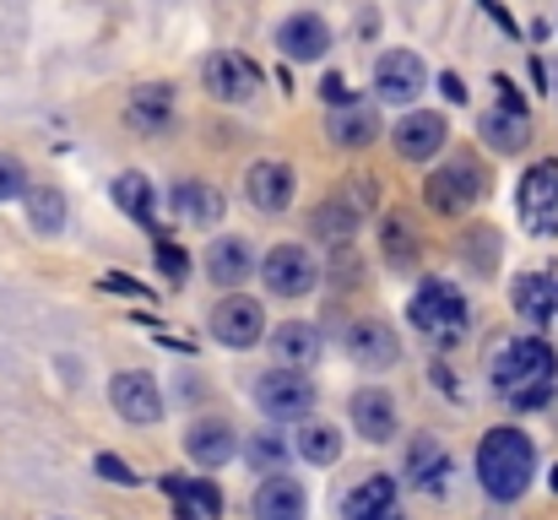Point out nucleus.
<instances>
[{
	"label": "nucleus",
	"mask_w": 558,
	"mask_h": 520,
	"mask_svg": "<svg viewBox=\"0 0 558 520\" xmlns=\"http://www.w3.org/2000/svg\"><path fill=\"white\" fill-rule=\"evenodd\" d=\"M260 331H266V321H260V304L255 299H222L217 310H211V337L222 347H255L260 342Z\"/></svg>",
	"instance_id": "obj_12"
},
{
	"label": "nucleus",
	"mask_w": 558,
	"mask_h": 520,
	"mask_svg": "<svg viewBox=\"0 0 558 520\" xmlns=\"http://www.w3.org/2000/svg\"><path fill=\"white\" fill-rule=\"evenodd\" d=\"M423 82H428V65L412 49H390L374 65V98H385V104H412L423 93Z\"/></svg>",
	"instance_id": "obj_8"
},
{
	"label": "nucleus",
	"mask_w": 558,
	"mask_h": 520,
	"mask_svg": "<svg viewBox=\"0 0 558 520\" xmlns=\"http://www.w3.org/2000/svg\"><path fill=\"white\" fill-rule=\"evenodd\" d=\"M255 401H260L266 418L293 423V418H304V412L315 407V385H310V374H299V368H271V374L255 379Z\"/></svg>",
	"instance_id": "obj_6"
},
{
	"label": "nucleus",
	"mask_w": 558,
	"mask_h": 520,
	"mask_svg": "<svg viewBox=\"0 0 558 520\" xmlns=\"http://www.w3.org/2000/svg\"><path fill=\"white\" fill-rule=\"evenodd\" d=\"M244 190H250V201L260 211H288V201H293V169L288 164H255V169L244 173Z\"/></svg>",
	"instance_id": "obj_17"
},
{
	"label": "nucleus",
	"mask_w": 558,
	"mask_h": 520,
	"mask_svg": "<svg viewBox=\"0 0 558 520\" xmlns=\"http://www.w3.org/2000/svg\"><path fill=\"white\" fill-rule=\"evenodd\" d=\"M98 477H109V483H120V488L142 483V477H136V472H131V467H125L120 456H98Z\"/></svg>",
	"instance_id": "obj_35"
},
{
	"label": "nucleus",
	"mask_w": 558,
	"mask_h": 520,
	"mask_svg": "<svg viewBox=\"0 0 558 520\" xmlns=\"http://www.w3.org/2000/svg\"><path fill=\"white\" fill-rule=\"evenodd\" d=\"M260 277L277 299H304L315 288V261L304 244H277L266 261H260Z\"/></svg>",
	"instance_id": "obj_9"
},
{
	"label": "nucleus",
	"mask_w": 558,
	"mask_h": 520,
	"mask_svg": "<svg viewBox=\"0 0 558 520\" xmlns=\"http://www.w3.org/2000/svg\"><path fill=\"white\" fill-rule=\"evenodd\" d=\"M537 76H543V82H558V65H543V60H537ZM558 93V87H554Z\"/></svg>",
	"instance_id": "obj_41"
},
{
	"label": "nucleus",
	"mask_w": 558,
	"mask_h": 520,
	"mask_svg": "<svg viewBox=\"0 0 558 520\" xmlns=\"http://www.w3.org/2000/svg\"><path fill=\"white\" fill-rule=\"evenodd\" d=\"M169 120H174V87H163V82L136 87V98H131V125L147 131V136H158V131H169Z\"/></svg>",
	"instance_id": "obj_21"
},
{
	"label": "nucleus",
	"mask_w": 558,
	"mask_h": 520,
	"mask_svg": "<svg viewBox=\"0 0 558 520\" xmlns=\"http://www.w3.org/2000/svg\"><path fill=\"white\" fill-rule=\"evenodd\" d=\"M554 494H558V467H554Z\"/></svg>",
	"instance_id": "obj_42"
},
{
	"label": "nucleus",
	"mask_w": 558,
	"mask_h": 520,
	"mask_svg": "<svg viewBox=\"0 0 558 520\" xmlns=\"http://www.w3.org/2000/svg\"><path fill=\"white\" fill-rule=\"evenodd\" d=\"M304 510H310L304 488L293 477H282V472H271L260 483V494H255V516L260 520H304Z\"/></svg>",
	"instance_id": "obj_18"
},
{
	"label": "nucleus",
	"mask_w": 558,
	"mask_h": 520,
	"mask_svg": "<svg viewBox=\"0 0 558 520\" xmlns=\"http://www.w3.org/2000/svg\"><path fill=\"white\" fill-rule=\"evenodd\" d=\"M163 494L180 505V520H217L222 494L206 477H163Z\"/></svg>",
	"instance_id": "obj_19"
},
{
	"label": "nucleus",
	"mask_w": 558,
	"mask_h": 520,
	"mask_svg": "<svg viewBox=\"0 0 558 520\" xmlns=\"http://www.w3.org/2000/svg\"><path fill=\"white\" fill-rule=\"evenodd\" d=\"M477 201H483V164H477V158L456 153L450 164H439V169L428 173V206H434V211L466 217Z\"/></svg>",
	"instance_id": "obj_4"
},
{
	"label": "nucleus",
	"mask_w": 558,
	"mask_h": 520,
	"mask_svg": "<svg viewBox=\"0 0 558 520\" xmlns=\"http://www.w3.org/2000/svg\"><path fill=\"white\" fill-rule=\"evenodd\" d=\"M353 428H359L369 445L396 439V401H390V390H359V396H353Z\"/></svg>",
	"instance_id": "obj_16"
},
{
	"label": "nucleus",
	"mask_w": 558,
	"mask_h": 520,
	"mask_svg": "<svg viewBox=\"0 0 558 520\" xmlns=\"http://www.w3.org/2000/svg\"><path fill=\"white\" fill-rule=\"evenodd\" d=\"M104 288H114V293H142L131 277H104Z\"/></svg>",
	"instance_id": "obj_40"
},
{
	"label": "nucleus",
	"mask_w": 558,
	"mask_h": 520,
	"mask_svg": "<svg viewBox=\"0 0 558 520\" xmlns=\"http://www.w3.org/2000/svg\"><path fill=\"white\" fill-rule=\"evenodd\" d=\"M158 255H163V271H169V277H174V282H185V255H180V250H174V244H163V250H158Z\"/></svg>",
	"instance_id": "obj_37"
},
{
	"label": "nucleus",
	"mask_w": 558,
	"mask_h": 520,
	"mask_svg": "<svg viewBox=\"0 0 558 520\" xmlns=\"http://www.w3.org/2000/svg\"><path fill=\"white\" fill-rule=\"evenodd\" d=\"M379 250H385L390 266H412L417 250H423V239H417V217H412V211H390V217L379 222Z\"/></svg>",
	"instance_id": "obj_23"
},
{
	"label": "nucleus",
	"mask_w": 558,
	"mask_h": 520,
	"mask_svg": "<svg viewBox=\"0 0 558 520\" xmlns=\"http://www.w3.org/2000/svg\"><path fill=\"white\" fill-rule=\"evenodd\" d=\"M114 206H125V217H136L142 228L158 222L153 217V184H147V173H120L114 179Z\"/></svg>",
	"instance_id": "obj_31"
},
{
	"label": "nucleus",
	"mask_w": 558,
	"mask_h": 520,
	"mask_svg": "<svg viewBox=\"0 0 558 520\" xmlns=\"http://www.w3.org/2000/svg\"><path fill=\"white\" fill-rule=\"evenodd\" d=\"M521 217L532 233H558V164H532L521 179Z\"/></svg>",
	"instance_id": "obj_7"
},
{
	"label": "nucleus",
	"mask_w": 558,
	"mask_h": 520,
	"mask_svg": "<svg viewBox=\"0 0 558 520\" xmlns=\"http://www.w3.org/2000/svg\"><path fill=\"white\" fill-rule=\"evenodd\" d=\"M320 98H326V104H348V82H342V76H326V82H320Z\"/></svg>",
	"instance_id": "obj_38"
},
{
	"label": "nucleus",
	"mask_w": 558,
	"mask_h": 520,
	"mask_svg": "<svg viewBox=\"0 0 558 520\" xmlns=\"http://www.w3.org/2000/svg\"><path fill=\"white\" fill-rule=\"evenodd\" d=\"M250 266H255V261H250V244H244V239H217V244L206 250V277L222 282V288L244 282Z\"/></svg>",
	"instance_id": "obj_28"
},
{
	"label": "nucleus",
	"mask_w": 558,
	"mask_h": 520,
	"mask_svg": "<svg viewBox=\"0 0 558 520\" xmlns=\"http://www.w3.org/2000/svg\"><path fill=\"white\" fill-rule=\"evenodd\" d=\"M277 44H282L288 60H320V55L331 49V27H326L320 16H288V22L277 27Z\"/></svg>",
	"instance_id": "obj_15"
},
{
	"label": "nucleus",
	"mask_w": 558,
	"mask_h": 520,
	"mask_svg": "<svg viewBox=\"0 0 558 520\" xmlns=\"http://www.w3.org/2000/svg\"><path fill=\"white\" fill-rule=\"evenodd\" d=\"M407 315H412V326H417L428 342H439V347H450L466 331V299H461L450 282H423V288L412 293Z\"/></svg>",
	"instance_id": "obj_3"
},
{
	"label": "nucleus",
	"mask_w": 558,
	"mask_h": 520,
	"mask_svg": "<svg viewBox=\"0 0 558 520\" xmlns=\"http://www.w3.org/2000/svg\"><path fill=\"white\" fill-rule=\"evenodd\" d=\"M348 342H353V358H359V363H369V368H390V363L401 358L396 331H390L385 321H359Z\"/></svg>",
	"instance_id": "obj_24"
},
{
	"label": "nucleus",
	"mask_w": 558,
	"mask_h": 520,
	"mask_svg": "<svg viewBox=\"0 0 558 520\" xmlns=\"http://www.w3.org/2000/svg\"><path fill=\"white\" fill-rule=\"evenodd\" d=\"M244 461L260 467V472H277L288 461V439L282 434H255V439H244Z\"/></svg>",
	"instance_id": "obj_34"
},
{
	"label": "nucleus",
	"mask_w": 558,
	"mask_h": 520,
	"mask_svg": "<svg viewBox=\"0 0 558 520\" xmlns=\"http://www.w3.org/2000/svg\"><path fill=\"white\" fill-rule=\"evenodd\" d=\"M374 206V184H342V190H331L320 206H315V217H310V228L320 233V239H331V244H342V239H353L359 228H364V217H369Z\"/></svg>",
	"instance_id": "obj_5"
},
{
	"label": "nucleus",
	"mask_w": 558,
	"mask_h": 520,
	"mask_svg": "<svg viewBox=\"0 0 558 520\" xmlns=\"http://www.w3.org/2000/svg\"><path fill=\"white\" fill-rule=\"evenodd\" d=\"M299 456L315 461V467H337V456H342V434H337L331 423H304V428H299Z\"/></svg>",
	"instance_id": "obj_33"
},
{
	"label": "nucleus",
	"mask_w": 558,
	"mask_h": 520,
	"mask_svg": "<svg viewBox=\"0 0 558 520\" xmlns=\"http://www.w3.org/2000/svg\"><path fill=\"white\" fill-rule=\"evenodd\" d=\"M174 211L185 217L190 228H211V222H222V190L217 184H201V179H185L174 190Z\"/></svg>",
	"instance_id": "obj_22"
},
{
	"label": "nucleus",
	"mask_w": 558,
	"mask_h": 520,
	"mask_svg": "<svg viewBox=\"0 0 558 520\" xmlns=\"http://www.w3.org/2000/svg\"><path fill=\"white\" fill-rule=\"evenodd\" d=\"M348 520H401L396 516V483L390 477H369L348 494Z\"/></svg>",
	"instance_id": "obj_26"
},
{
	"label": "nucleus",
	"mask_w": 558,
	"mask_h": 520,
	"mask_svg": "<svg viewBox=\"0 0 558 520\" xmlns=\"http://www.w3.org/2000/svg\"><path fill=\"white\" fill-rule=\"evenodd\" d=\"M477 477H483V488H488V499H521L526 488H532V477H537V450H532V439L521 434V428H494V434H483V445H477Z\"/></svg>",
	"instance_id": "obj_2"
},
{
	"label": "nucleus",
	"mask_w": 558,
	"mask_h": 520,
	"mask_svg": "<svg viewBox=\"0 0 558 520\" xmlns=\"http://www.w3.org/2000/svg\"><path fill=\"white\" fill-rule=\"evenodd\" d=\"M27 190V173L16 169V164H0V201H11V195H22Z\"/></svg>",
	"instance_id": "obj_36"
},
{
	"label": "nucleus",
	"mask_w": 558,
	"mask_h": 520,
	"mask_svg": "<svg viewBox=\"0 0 558 520\" xmlns=\"http://www.w3.org/2000/svg\"><path fill=\"white\" fill-rule=\"evenodd\" d=\"M271 347H277V358H282L288 368H310V363L320 358V331L304 326V321H288V326L271 331Z\"/></svg>",
	"instance_id": "obj_27"
},
{
	"label": "nucleus",
	"mask_w": 558,
	"mask_h": 520,
	"mask_svg": "<svg viewBox=\"0 0 558 520\" xmlns=\"http://www.w3.org/2000/svg\"><path fill=\"white\" fill-rule=\"evenodd\" d=\"M407 477H412V488H423V494H439V488H445V477H450V461H445V450H439L434 439H417V445L407 450Z\"/></svg>",
	"instance_id": "obj_29"
},
{
	"label": "nucleus",
	"mask_w": 558,
	"mask_h": 520,
	"mask_svg": "<svg viewBox=\"0 0 558 520\" xmlns=\"http://www.w3.org/2000/svg\"><path fill=\"white\" fill-rule=\"evenodd\" d=\"M515 315L526 326H548L558 315V271H526L515 277Z\"/></svg>",
	"instance_id": "obj_13"
},
{
	"label": "nucleus",
	"mask_w": 558,
	"mask_h": 520,
	"mask_svg": "<svg viewBox=\"0 0 558 520\" xmlns=\"http://www.w3.org/2000/svg\"><path fill=\"white\" fill-rule=\"evenodd\" d=\"M439 87H445V98H450V104H466V87H461V76H439Z\"/></svg>",
	"instance_id": "obj_39"
},
{
	"label": "nucleus",
	"mask_w": 558,
	"mask_h": 520,
	"mask_svg": "<svg viewBox=\"0 0 558 520\" xmlns=\"http://www.w3.org/2000/svg\"><path fill=\"white\" fill-rule=\"evenodd\" d=\"M22 195H27V222H33L38 233H60V222H65V195L49 190V184H33V190H22Z\"/></svg>",
	"instance_id": "obj_32"
},
{
	"label": "nucleus",
	"mask_w": 558,
	"mask_h": 520,
	"mask_svg": "<svg viewBox=\"0 0 558 520\" xmlns=\"http://www.w3.org/2000/svg\"><path fill=\"white\" fill-rule=\"evenodd\" d=\"M326 136H331L337 147H369L374 136H379V114H374V104H342V109L326 120Z\"/></svg>",
	"instance_id": "obj_20"
},
{
	"label": "nucleus",
	"mask_w": 558,
	"mask_h": 520,
	"mask_svg": "<svg viewBox=\"0 0 558 520\" xmlns=\"http://www.w3.org/2000/svg\"><path fill=\"white\" fill-rule=\"evenodd\" d=\"M255 82H260V65L244 60V55H233V49H222V55L206 60V87H211V98H222V104H244V98L255 93Z\"/></svg>",
	"instance_id": "obj_11"
},
{
	"label": "nucleus",
	"mask_w": 558,
	"mask_h": 520,
	"mask_svg": "<svg viewBox=\"0 0 558 520\" xmlns=\"http://www.w3.org/2000/svg\"><path fill=\"white\" fill-rule=\"evenodd\" d=\"M185 450H190V461H201V467H222V461H233L239 439H233L228 423H195L185 434Z\"/></svg>",
	"instance_id": "obj_25"
},
{
	"label": "nucleus",
	"mask_w": 558,
	"mask_h": 520,
	"mask_svg": "<svg viewBox=\"0 0 558 520\" xmlns=\"http://www.w3.org/2000/svg\"><path fill=\"white\" fill-rule=\"evenodd\" d=\"M483 142L494 147V153H521L526 142H532V125H526V114H510V109H494L488 120H483Z\"/></svg>",
	"instance_id": "obj_30"
},
{
	"label": "nucleus",
	"mask_w": 558,
	"mask_h": 520,
	"mask_svg": "<svg viewBox=\"0 0 558 520\" xmlns=\"http://www.w3.org/2000/svg\"><path fill=\"white\" fill-rule=\"evenodd\" d=\"M439 147H445V114L417 109V114H407V120L396 125V153H401L407 164H423V158H434Z\"/></svg>",
	"instance_id": "obj_14"
},
{
	"label": "nucleus",
	"mask_w": 558,
	"mask_h": 520,
	"mask_svg": "<svg viewBox=\"0 0 558 520\" xmlns=\"http://www.w3.org/2000/svg\"><path fill=\"white\" fill-rule=\"evenodd\" d=\"M488 379L494 390L515 407V412H537L548 407L558 379V352L543 337H515V342H499L494 363H488Z\"/></svg>",
	"instance_id": "obj_1"
},
{
	"label": "nucleus",
	"mask_w": 558,
	"mask_h": 520,
	"mask_svg": "<svg viewBox=\"0 0 558 520\" xmlns=\"http://www.w3.org/2000/svg\"><path fill=\"white\" fill-rule=\"evenodd\" d=\"M109 401H114V412L131 418V423H158V418H163V390H158V379L142 374V368L114 374V379H109Z\"/></svg>",
	"instance_id": "obj_10"
}]
</instances>
